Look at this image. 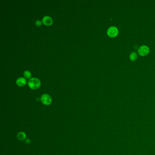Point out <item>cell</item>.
<instances>
[{
    "label": "cell",
    "instance_id": "1",
    "mask_svg": "<svg viewBox=\"0 0 155 155\" xmlns=\"http://www.w3.org/2000/svg\"><path fill=\"white\" fill-rule=\"evenodd\" d=\"M28 85L29 87L32 89H36L40 87L41 82L38 78L33 77L28 81Z\"/></svg>",
    "mask_w": 155,
    "mask_h": 155
},
{
    "label": "cell",
    "instance_id": "2",
    "mask_svg": "<svg viewBox=\"0 0 155 155\" xmlns=\"http://www.w3.org/2000/svg\"><path fill=\"white\" fill-rule=\"evenodd\" d=\"M41 101L44 104L49 105L51 104L52 102V99L49 95L45 94L42 95L41 97Z\"/></svg>",
    "mask_w": 155,
    "mask_h": 155
},
{
    "label": "cell",
    "instance_id": "3",
    "mask_svg": "<svg viewBox=\"0 0 155 155\" xmlns=\"http://www.w3.org/2000/svg\"><path fill=\"white\" fill-rule=\"evenodd\" d=\"M118 33V30L116 27L114 26L109 28L107 31V34L108 36L112 37L116 36Z\"/></svg>",
    "mask_w": 155,
    "mask_h": 155
},
{
    "label": "cell",
    "instance_id": "4",
    "mask_svg": "<svg viewBox=\"0 0 155 155\" xmlns=\"http://www.w3.org/2000/svg\"><path fill=\"white\" fill-rule=\"evenodd\" d=\"M149 49L147 46H142L139 48L138 50V53L141 56H145L148 54Z\"/></svg>",
    "mask_w": 155,
    "mask_h": 155
},
{
    "label": "cell",
    "instance_id": "5",
    "mask_svg": "<svg viewBox=\"0 0 155 155\" xmlns=\"http://www.w3.org/2000/svg\"><path fill=\"white\" fill-rule=\"evenodd\" d=\"M42 22L45 25H50L53 23V20L49 16H45L42 19Z\"/></svg>",
    "mask_w": 155,
    "mask_h": 155
},
{
    "label": "cell",
    "instance_id": "6",
    "mask_svg": "<svg viewBox=\"0 0 155 155\" xmlns=\"http://www.w3.org/2000/svg\"><path fill=\"white\" fill-rule=\"evenodd\" d=\"M16 82L17 85H18L19 86L22 87V86H24L25 85L26 83V81L24 78L20 77L17 79Z\"/></svg>",
    "mask_w": 155,
    "mask_h": 155
},
{
    "label": "cell",
    "instance_id": "7",
    "mask_svg": "<svg viewBox=\"0 0 155 155\" xmlns=\"http://www.w3.org/2000/svg\"><path fill=\"white\" fill-rule=\"evenodd\" d=\"M25 137H26V135L24 132H19L17 134V138H18V139L20 141H23V140H25Z\"/></svg>",
    "mask_w": 155,
    "mask_h": 155
},
{
    "label": "cell",
    "instance_id": "8",
    "mask_svg": "<svg viewBox=\"0 0 155 155\" xmlns=\"http://www.w3.org/2000/svg\"><path fill=\"white\" fill-rule=\"evenodd\" d=\"M130 59L132 61H135L137 59V54L135 52H132L130 55Z\"/></svg>",
    "mask_w": 155,
    "mask_h": 155
},
{
    "label": "cell",
    "instance_id": "9",
    "mask_svg": "<svg viewBox=\"0 0 155 155\" xmlns=\"http://www.w3.org/2000/svg\"><path fill=\"white\" fill-rule=\"evenodd\" d=\"M24 76L26 78H30L32 76V74L28 71H25L24 72Z\"/></svg>",
    "mask_w": 155,
    "mask_h": 155
},
{
    "label": "cell",
    "instance_id": "10",
    "mask_svg": "<svg viewBox=\"0 0 155 155\" xmlns=\"http://www.w3.org/2000/svg\"><path fill=\"white\" fill-rule=\"evenodd\" d=\"M41 23H42V22L40 20H37L36 22V25L37 26H40L41 25Z\"/></svg>",
    "mask_w": 155,
    "mask_h": 155
},
{
    "label": "cell",
    "instance_id": "11",
    "mask_svg": "<svg viewBox=\"0 0 155 155\" xmlns=\"http://www.w3.org/2000/svg\"><path fill=\"white\" fill-rule=\"evenodd\" d=\"M25 142H26V143H27L29 144V143H30L31 142V141H30V140H29L28 139H26V140L25 141Z\"/></svg>",
    "mask_w": 155,
    "mask_h": 155
}]
</instances>
